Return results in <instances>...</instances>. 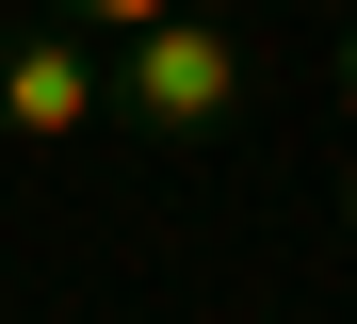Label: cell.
<instances>
[{
  "mask_svg": "<svg viewBox=\"0 0 357 324\" xmlns=\"http://www.w3.org/2000/svg\"><path fill=\"white\" fill-rule=\"evenodd\" d=\"M0 130L17 146H82V130H114V49H82V33H0Z\"/></svg>",
  "mask_w": 357,
  "mask_h": 324,
  "instance_id": "cell-2",
  "label": "cell"
},
{
  "mask_svg": "<svg viewBox=\"0 0 357 324\" xmlns=\"http://www.w3.org/2000/svg\"><path fill=\"white\" fill-rule=\"evenodd\" d=\"M341 98H357V17H341Z\"/></svg>",
  "mask_w": 357,
  "mask_h": 324,
  "instance_id": "cell-4",
  "label": "cell"
},
{
  "mask_svg": "<svg viewBox=\"0 0 357 324\" xmlns=\"http://www.w3.org/2000/svg\"><path fill=\"white\" fill-rule=\"evenodd\" d=\"M227 114H244V33H227V17H195V0H178L162 33L114 49V130H130V146L195 162V146H227Z\"/></svg>",
  "mask_w": 357,
  "mask_h": 324,
  "instance_id": "cell-1",
  "label": "cell"
},
{
  "mask_svg": "<svg viewBox=\"0 0 357 324\" xmlns=\"http://www.w3.org/2000/svg\"><path fill=\"white\" fill-rule=\"evenodd\" d=\"M341 227H357V162H341Z\"/></svg>",
  "mask_w": 357,
  "mask_h": 324,
  "instance_id": "cell-5",
  "label": "cell"
},
{
  "mask_svg": "<svg viewBox=\"0 0 357 324\" xmlns=\"http://www.w3.org/2000/svg\"><path fill=\"white\" fill-rule=\"evenodd\" d=\"M162 17H178V0H49V33H114V49L162 33Z\"/></svg>",
  "mask_w": 357,
  "mask_h": 324,
  "instance_id": "cell-3",
  "label": "cell"
}]
</instances>
